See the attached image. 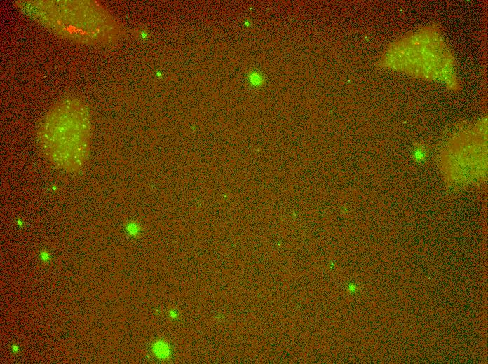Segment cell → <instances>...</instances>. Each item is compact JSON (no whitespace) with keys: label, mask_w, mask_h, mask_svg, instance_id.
Listing matches in <instances>:
<instances>
[{"label":"cell","mask_w":488,"mask_h":364,"mask_svg":"<svg viewBox=\"0 0 488 364\" xmlns=\"http://www.w3.org/2000/svg\"><path fill=\"white\" fill-rule=\"evenodd\" d=\"M90 134L88 108L77 100H64L46 115L39 130V140L55 167L76 174L88 158Z\"/></svg>","instance_id":"1"},{"label":"cell","mask_w":488,"mask_h":364,"mask_svg":"<svg viewBox=\"0 0 488 364\" xmlns=\"http://www.w3.org/2000/svg\"><path fill=\"white\" fill-rule=\"evenodd\" d=\"M38 20L66 38L76 41L104 43L116 36V24L99 6L88 2L36 3Z\"/></svg>","instance_id":"2"},{"label":"cell","mask_w":488,"mask_h":364,"mask_svg":"<svg viewBox=\"0 0 488 364\" xmlns=\"http://www.w3.org/2000/svg\"><path fill=\"white\" fill-rule=\"evenodd\" d=\"M154 351L159 358H166L169 355L170 349L166 343L158 341L154 345Z\"/></svg>","instance_id":"3"}]
</instances>
